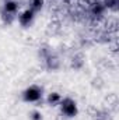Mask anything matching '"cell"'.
<instances>
[{"label": "cell", "instance_id": "2", "mask_svg": "<svg viewBox=\"0 0 119 120\" xmlns=\"http://www.w3.org/2000/svg\"><path fill=\"white\" fill-rule=\"evenodd\" d=\"M42 96V90L36 85H31L24 91V101L27 102H36Z\"/></svg>", "mask_w": 119, "mask_h": 120}, {"label": "cell", "instance_id": "6", "mask_svg": "<svg viewBox=\"0 0 119 120\" xmlns=\"http://www.w3.org/2000/svg\"><path fill=\"white\" fill-rule=\"evenodd\" d=\"M42 3H44V0H31V1H30L31 10H32V11H35V10L41 8V7H42Z\"/></svg>", "mask_w": 119, "mask_h": 120}, {"label": "cell", "instance_id": "3", "mask_svg": "<svg viewBox=\"0 0 119 120\" xmlns=\"http://www.w3.org/2000/svg\"><path fill=\"white\" fill-rule=\"evenodd\" d=\"M18 20H20L21 25H30L31 21L34 20V11H32L31 8L25 10V11H23V13L20 14V17H18Z\"/></svg>", "mask_w": 119, "mask_h": 120}, {"label": "cell", "instance_id": "7", "mask_svg": "<svg viewBox=\"0 0 119 120\" xmlns=\"http://www.w3.org/2000/svg\"><path fill=\"white\" fill-rule=\"evenodd\" d=\"M31 119L32 120H41L42 117H41V113L39 112H32L31 113Z\"/></svg>", "mask_w": 119, "mask_h": 120}, {"label": "cell", "instance_id": "1", "mask_svg": "<svg viewBox=\"0 0 119 120\" xmlns=\"http://www.w3.org/2000/svg\"><path fill=\"white\" fill-rule=\"evenodd\" d=\"M60 108H62V112L69 117H73V116L77 115V105L70 98H66V99L60 101Z\"/></svg>", "mask_w": 119, "mask_h": 120}, {"label": "cell", "instance_id": "4", "mask_svg": "<svg viewBox=\"0 0 119 120\" xmlns=\"http://www.w3.org/2000/svg\"><path fill=\"white\" fill-rule=\"evenodd\" d=\"M4 10H6L7 14H16L17 10H18V4L14 0H7L4 3Z\"/></svg>", "mask_w": 119, "mask_h": 120}, {"label": "cell", "instance_id": "5", "mask_svg": "<svg viewBox=\"0 0 119 120\" xmlns=\"http://www.w3.org/2000/svg\"><path fill=\"white\" fill-rule=\"evenodd\" d=\"M60 101H62V98H60V95L58 94V92H52V94L48 96V102H49V103H52V105L60 103Z\"/></svg>", "mask_w": 119, "mask_h": 120}]
</instances>
